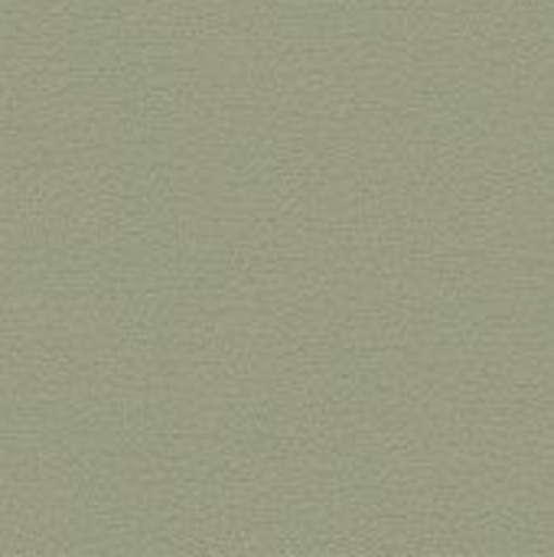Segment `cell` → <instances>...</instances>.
<instances>
[{
    "label": "cell",
    "mask_w": 554,
    "mask_h": 557,
    "mask_svg": "<svg viewBox=\"0 0 554 557\" xmlns=\"http://www.w3.org/2000/svg\"><path fill=\"white\" fill-rule=\"evenodd\" d=\"M176 414V330L167 294H131L118 317V434L131 454L167 447Z\"/></svg>",
    "instance_id": "6da1fadb"
},
{
    "label": "cell",
    "mask_w": 554,
    "mask_h": 557,
    "mask_svg": "<svg viewBox=\"0 0 554 557\" xmlns=\"http://www.w3.org/2000/svg\"><path fill=\"white\" fill-rule=\"evenodd\" d=\"M16 166H29L56 176L75 196H91L114 189L124 173V150L108 140H36L29 144Z\"/></svg>",
    "instance_id": "7a4b0ae2"
},
{
    "label": "cell",
    "mask_w": 554,
    "mask_h": 557,
    "mask_svg": "<svg viewBox=\"0 0 554 557\" xmlns=\"http://www.w3.org/2000/svg\"><path fill=\"white\" fill-rule=\"evenodd\" d=\"M75 199L78 196L69 186H62L56 176L29 166H16V209H13L16 238L26 248L59 245L69 232V215Z\"/></svg>",
    "instance_id": "3957f363"
},
{
    "label": "cell",
    "mask_w": 554,
    "mask_h": 557,
    "mask_svg": "<svg viewBox=\"0 0 554 557\" xmlns=\"http://www.w3.org/2000/svg\"><path fill=\"white\" fill-rule=\"evenodd\" d=\"M219 222H222V235L235 248H261L278 235L281 209H278V202H274V196L268 189L242 186V189H232L225 196Z\"/></svg>",
    "instance_id": "277c9868"
},
{
    "label": "cell",
    "mask_w": 554,
    "mask_h": 557,
    "mask_svg": "<svg viewBox=\"0 0 554 557\" xmlns=\"http://www.w3.org/2000/svg\"><path fill=\"white\" fill-rule=\"evenodd\" d=\"M13 434H16V444L26 454L56 457V454L69 450L72 434H75V421H72V411L62 401L33 398V401L20 405V411L13 418Z\"/></svg>",
    "instance_id": "5b68a950"
},
{
    "label": "cell",
    "mask_w": 554,
    "mask_h": 557,
    "mask_svg": "<svg viewBox=\"0 0 554 557\" xmlns=\"http://www.w3.org/2000/svg\"><path fill=\"white\" fill-rule=\"evenodd\" d=\"M320 434H323V424H320V414L313 405H307L304 398L281 405V411L274 418V437L284 450L304 454L320 444Z\"/></svg>",
    "instance_id": "8992f818"
},
{
    "label": "cell",
    "mask_w": 554,
    "mask_h": 557,
    "mask_svg": "<svg viewBox=\"0 0 554 557\" xmlns=\"http://www.w3.org/2000/svg\"><path fill=\"white\" fill-rule=\"evenodd\" d=\"M281 0H222L225 26L242 39H261L278 20Z\"/></svg>",
    "instance_id": "52a82bcc"
},
{
    "label": "cell",
    "mask_w": 554,
    "mask_h": 557,
    "mask_svg": "<svg viewBox=\"0 0 554 557\" xmlns=\"http://www.w3.org/2000/svg\"><path fill=\"white\" fill-rule=\"evenodd\" d=\"M16 388H20V369L13 362V356L0 349V405L13 401Z\"/></svg>",
    "instance_id": "ba28073f"
}]
</instances>
